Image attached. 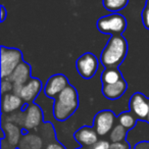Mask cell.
Wrapping results in <instances>:
<instances>
[{
    "instance_id": "6da1fadb",
    "label": "cell",
    "mask_w": 149,
    "mask_h": 149,
    "mask_svg": "<svg viewBox=\"0 0 149 149\" xmlns=\"http://www.w3.org/2000/svg\"><path fill=\"white\" fill-rule=\"evenodd\" d=\"M128 53V42L123 35H113L109 38L100 55V62L105 68H118Z\"/></svg>"
},
{
    "instance_id": "7a4b0ae2",
    "label": "cell",
    "mask_w": 149,
    "mask_h": 149,
    "mask_svg": "<svg viewBox=\"0 0 149 149\" xmlns=\"http://www.w3.org/2000/svg\"><path fill=\"white\" fill-rule=\"evenodd\" d=\"M79 107V95L77 89L70 85L54 99L53 116L58 122L70 118Z\"/></svg>"
},
{
    "instance_id": "3957f363",
    "label": "cell",
    "mask_w": 149,
    "mask_h": 149,
    "mask_svg": "<svg viewBox=\"0 0 149 149\" xmlns=\"http://www.w3.org/2000/svg\"><path fill=\"white\" fill-rule=\"evenodd\" d=\"M98 31L102 34L122 35L127 29V19L118 13H112L106 17H100L96 24Z\"/></svg>"
},
{
    "instance_id": "277c9868",
    "label": "cell",
    "mask_w": 149,
    "mask_h": 149,
    "mask_svg": "<svg viewBox=\"0 0 149 149\" xmlns=\"http://www.w3.org/2000/svg\"><path fill=\"white\" fill-rule=\"evenodd\" d=\"M23 60V53L17 48L1 46V78L8 79Z\"/></svg>"
},
{
    "instance_id": "5b68a950",
    "label": "cell",
    "mask_w": 149,
    "mask_h": 149,
    "mask_svg": "<svg viewBox=\"0 0 149 149\" xmlns=\"http://www.w3.org/2000/svg\"><path fill=\"white\" fill-rule=\"evenodd\" d=\"M116 120L118 118L113 111L109 109L101 110L94 116L93 128L99 136H106L114 128Z\"/></svg>"
},
{
    "instance_id": "8992f818",
    "label": "cell",
    "mask_w": 149,
    "mask_h": 149,
    "mask_svg": "<svg viewBox=\"0 0 149 149\" xmlns=\"http://www.w3.org/2000/svg\"><path fill=\"white\" fill-rule=\"evenodd\" d=\"M99 66L98 58L91 52H86L78 58L76 68L82 78L89 80L94 77Z\"/></svg>"
},
{
    "instance_id": "52a82bcc",
    "label": "cell",
    "mask_w": 149,
    "mask_h": 149,
    "mask_svg": "<svg viewBox=\"0 0 149 149\" xmlns=\"http://www.w3.org/2000/svg\"><path fill=\"white\" fill-rule=\"evenodd\" d=\"M25 111V123H24V130L30 132L36 130L41 126L43 123V111L36 103L25 104L23 107Z\"/></svg>"
},
{
    "instance_id": "ba28073f",
    "label": "cell",
    "mask_w": 149,
    "mask_h": 149,
    "mask_svg": "<svg viewBox=\"0 0 149 149\" xmlns=\"http://www.w3.org/2000/svg\"><path fill=\"white\" fill-rule=\"evenodd\" d=\"M129 109L138 120L146 122L149 110V99L143 93L136 92L129 100Z\"/></svg>"
},
{
    "instance_id": "9c48e42d",
    "label": "cell",
    "mask_w": 149,
    "mask_h": 149,
    "mask_svg": "<svg viewBox=\"0 0 149 149\" xmlns=\"http://www.w3.org/2000/svg\"><path fill=\"white\" fill-rule=\"evenodd\" d=\"M68 79L62 74H53L47 80L44 86V94L47 97L55 99L68 86H70Z\"/></svg>"
},
{
    "instance_id": "30bf717a",
    "label": "cell",
    "mask_w": 149,
    "mask_h": 149,
    "mask_svg": "<svg viewBox=\"0 0 149 149\" xmlns=\"http://www.w3.org/2000/svg\"><path fill=\"white\" fill-rule=\"evenodd\" d=\"M31 66L28 62L22 61L19 64L15 72L11 74V76L8 78L13 84V93L19 95V90L22 89L24 85L31 79Z\"/></svg>"
},
{
    "instance_id": "8fae6325",
    "label": "cell",
    "mask_w": 149,
    "mask_h": 149,
    "mask_svg": "<svg viewBox=\"0 0 149 149\" xmlns=\"http://www.w3.org/2000/svg\"><path fill=\"white\" fill-rule=\"evenodd\" d=\"M98 137L99 135L97 134L95 129L89 126L81 127L74 134V138L78 142V144L82 147H87V148H92L99 141Z\"/></svg>"
},
{
    "instance_id": "7c38bea8",
    "label": "cell",
    "mask_w": 149,
    "mask_h": 149,
    "mask_svg": "<svg viewBox=\"0 0 149 149\" xmlns=\"http://www.w3.org/2000/svg\"><path fill=\"white\" fill-rule=\"evenodd\" d=\"M42 90V82L37 78H31L19 92V96L26 104L33 103Z\"/></svg>"
},
{
    "instance_id": "4fadbf2b",
    "label": "cell",
    "mask_w": 149,
    "mask_h": 149,
    "mask_svg": "<svg viewBox=\"0 0 149 149\" xmlns=\"http://www.w3.org/2000/svg\"><path fill=\"white\" fill-rule=\"evenodd\" d=\"M24 100L15 93H7L1 98V111L3 114H11L23 109L25 106Z\"/></svg>"
},
{
    "instance_id": "5bb4252c",
    "label": "cell",
    "mask_w": 149,
    "mask_h": 149,
    "mask_svg": "<svg viewBox=\"0 0 149 149\" xmlns=\"http://www.w3.org/2000/svg\"><path fill=\"white\" fill-rule=\"evenodd\" d=\"M1 128H2V132L5 135V140L9 144L17 148V145H19V141H21L22 137L24 135V129L17 126V125L13 124V123L6 122V120H2Z\"/></svg>"
},
{
    "instance_id": "9a60e30c",
    "label": "cell",
    "mask_w": 149,
    "mask_h": 149,
    "mask_svg": "<svg viewBox=\"0 0 149 149\" xmlns=\"http://www.w3.org/2000/svg\"><path fill=\"white\" fill-rule=\"evenodd\" d=\"M45 148V142L42 136L36 134V133L27 132L23 135L17 149H44Z\"/></svg>"
},
{
    "instance_id": "2e32d148",
    "label": "cell",
    "mask_w": 149,
    "mask_h": 149,
    "mask_svg": "<svg viewBox=\"0 0 149 149\" xmlns=\"http://www.w3.org/2000/svg\"><path fill=\"white\" fill-rule=\"evenodd\" d=\"M127 89H128V84L125 79H122L120 81L111 85H102V94L107 99L116 100L126 93Z\"/></svg>"
},
{
    "instance_id": "e0dca14e",
    "label": "cell",
    "mask_w": 149,
    "mask_h": 149,
    "mask_svg": "<svg viewBox=\"0 0 149 149\" xmlns=\"http://www.w3.org/2000/svg\"><path fill=\"white\" fill-rule=\"evenodd\" d=\"M100 79H101L102 85H111V84L120 81L124 78L118 68H108L102 72Z\"/></svg>"
},
{
    "instance_id": "ac0fdd59",
    "label": "cell",
    "mask_w": 149,
    "mask_h": 149,
    "mask_svg": "<svg viewBox=\"0 0 149 149\" xmlns=\"http://www.w3.org/2000/svg\"><path fill=\"white\" fill-rule=\"evenodd\" d=\"M137 120L138 118L129 110V111L122 112L120 116H118V123L123 126L127 130H132L137 124Z\"/></svg>"
},
{
    "instance_id": "d6986e66",
    "label": "cell",
    "mask_w": 149,
    "mask_h": 149,
    "mask_svg": "<svg viewBox=\"0 0 149 149\" xmlns=\"http://www.w3.org/2000/svg\"><path fill=\"white\" fill-rule=\"evenodd\" d=\"M102 3L106 10L111 11V13H118L126 8L129 0H102Z\"/></svg>"
},
{
    "instance_id": "ffe728a7",
    "label": "cell",
    "mask_w": 149,
    "mask_h": 149,
    "mask_svg": "<svg viewBox=\"0 0 149 149\" xmlns=\"http://www.w3.org/2000/svg\"><path fill=\"white\" fill-rule=\"evenodd\" d=\"M127 134H128V130L125 129L123 126H120V124H118L114 126V128L109 133V140L111 143L122 142V141L126 140Z\"/></svg>"
},
{
    "instance_id": "44dd1931",
    "label": "cell",
    "mask_w": 149,
    "mask_h": 149,
    "mask_svg": "<svg viewBox=\"0 0 149 149\" xmlns=\"http://www.w3.org/2000/svg\"><path fill=\"white\" fill-rule=\"evenodd\" d=\"M141 17H142L143 26L147 30H149V0L145 1V5H144V8H143Z\"/></svg>"
},
{
    "instance_id": "7402d4cb",
    "label": "cell",
    "mask_w": 149,
    "mask_h": 149,
    "mask_svg": "<svg viewBox=\"0 0 149 149\" xmlns=\"http://www.w3.org/2000/svg\"><path fill=\"white\" fill-rule=\"evenodd\" d=\"M10 92H13V84L10 80L8 79H4L1 82V93L2 95L7 93H10Z\"/></svg>"
},
{
    "instance_id": "603a6c76",
    "label": "cell",
    "mask_w": 149,
    "mask_h": 149,
    "mask_svg": "<svg viewBox=\"0 0 149 149\" xmlns=\"http://www.w3.org/2000/svg\"><path fill=\"white\" fill-rule=\"evenodd\" d=\"M109 149H131L130 143L127 140L122 141V142H114L110 143Z\"/></svg>"
},
{
    "instance_id": "cb8c5ba5",
    "label": "cell",
    "mask_w": 149,
    "mask_h": 149,
    "mask_svg": "<svg viewBox=\"0 0 149 149\" xmlns=\"http://www.w3.org/2000/svg\"><path fill=\"white\" fill-rule=\"evenodd\" d=\"M44 149H66V148L61 143L58 142L57 140H54V141H51V142L47 143V144L45 145V148Z\"/></svg>"
},
{
    "instance_id": "d4e9b609",
    "label": "cell",
    "mask_w": 149,
    "mask_h": 149,
    "mask_svg": "<svg viewBox=\"0 0 149 149\" xmlns=\"http://www.w3.org/2000/svg\"><path fill=\"white\" fill-rule=\"evenodd\" d=\"M110 143L106 140H99L91 149H109Z\"/></svg>"
},
{
    "instance_id": "484cf974",
    "label": "cell",
    "mask_w": 149,
    "mask_h": 149,
    "mask_svg": "<svg viewBox=\"0 0 149 149\" xmlns=\"http://www.w3.org/2000/svg\"><path fill=\"white\" fill-rule=\"evenodd\" d=\"M134 149H149V141H142L137 143L134 146Z\"/></svg>"
},
{
    "instance_id": "4316f807",
    "label": "cell",
    "mask_w": 149,
    "mask_h": 149,
    "mask_svg": "<svg viewBox=\"0 0 149 149\" xmlns=\"http://www.w3.org/2000/svg\"><path fill=\"white\" fill-rule=\"evenodd\" d=\"M17 147L13 146L11 144H9L4 138L1 139V149H15Z\"/></svg>"
},
{
    "instance_id": "83f0119b",
    "label": "cell",
    "mask_w": 149,
    "mask_h": 149,
    "mask_svg": "<svg viewBox=\"0 0 149 149\" xmlns=\"http://www.w3.org/2000/svg\"><path fill=\"white\" fill-rule=\"evenodd\" d=\"M0 9H1V17H0V21L3 23L7 17V10H6V8H5L4 5H1V8Z\"/></svg>"
},
{
    "instance_id": "f1b7e54d",
    "label": "cell",
    "mask_w": 149,
    "mask_h": 149,
    "mask_svg": "<svg viewBox=\"0 0 149 149\" xmlns=\"http://www.w3.org/2000/svg\"><path fill=\"white\" fill-rule=\"evenodd\" d=\"M77 149H91V148H87V147H82V146H80V147H78Z\"/></svg>"
},
{
    "instance_id": "f546056e",
    "label": "cell",
    "mask_w": 149,
    "mask_h": 149,
    "mask_svg": "<svg viewBox=\"0 0 149 149\" xmlns=\"http://www.w3.org/2000/svg\"><path fill=\"white\" fill-rule=\"evenodd\" d=\"M146 122L149 124V110H148V116H147V120H146Z\"/></svg>"
}]
</instances>
